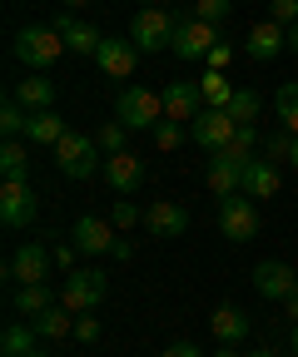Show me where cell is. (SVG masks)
I'll use <instances>...</instances> for the list:
<instances>
[{"label":"cell","instance_id":"7","mask_svg":"<svg viewBox=\"0 0 298 357\" xmlns=\"http://www.w3.org/2000/svg\"><path fill=\"white\" fill-rule=\"evenodd\" d=\"M214 45H219V25H209V20H184V15H179L169 50H174L179 60H204Z\"/></svg>","mask_w":298,"mask_h":357},{"label":"cell","instance_id":"6","mask_svg":"<svg viewBox=\"0 0 298 357\" xmlns=\"http://www.w3.org/2000/svg\"><path fill=\"white\" fill-rule=\"evenodd\" d=\"M174 25H179V15H169V10H159V6H144L135 20H130V40L140 45V50H164L169 40H174Z\"/></svg>","mask_w":298,"mask_h":357},{"label":"cell","instance_id":"42","mask_svg":"<svg viewBox=\"0 0 298 357\" xmlns=\"http://www.w3.org/2000/svg\"><path fill=\"white\" fill-rule=\"evenodd\" d=\"M110 258H114V263H130V258H135V243H130V238H114Z\"/></svg>","mask_w":298,"mask_h":357},{"label":"cell","instance_id":"18","mask_svg":"<svg viewBox=\"0 0 298 357\" xmlns=\"http://www.w3.org/2000/svg\"><path fill=\"white\" fill-rule=\"evenodd\" d=\"M105 178H110L114 194H135V189L144 184V159L130 154V149H119V154L105 159Z\"/></svg>","mask_w":298,"mask_h":357},{"label":"cell","instance_id":"48","mask_svg":"<svg viewBox=\"0 0 298 357\" xmlns=\"http://www.w3.org/2000/svg\"><path fill=\"white\" fill-rule=\"evenodd\" d=\"M293 352H298V323H293Z\"/></svg>","mask_w":298,"mask_h":357},{"label":"cell","instance_id":"29","mask_svg":"<svg viewBox=\"0 0 298 357\" xmlns=\"http://www.w3.org/2000/svg\"><path fill=\"white\" fill-rule=\"evenodd\" d=\"M274 109H278V124H283L288 134H298V84H278Z\"/></svg>","mask_w":298,"mask_h":357},{"label":"cell","instance_id":"13","mask_svg":"<svg viewBox=\"0 0 298 357\" xmlns=\"http://www.w3.org/2000/svg\"><path fill=\"white\" fill-rule=\"evenodd\" d=\"M234 134H239V124H234V114H229V109H204V114L189 124V139H194V144H204V149H224Z\"/></svg>","mask_w":298,"mask_h":357},{"label":"cell","instance_id":"36","mask_svg":"<svg viewBox=\"0 0 298 357\" xmlns=\"http://www.w3.org/2000/svg\"><path fill=\"white\" fill-rule=\"evenodd\" d=\"M110 223H114V229H140V223H144V208H135V204H114L110 208Z\"/></svg>","mask_w":298,"mask_h":357},{"label":"cell","instance_id":"40","mask_svg":"<svg viewBox=\"0 0 298 357\" xmlns=\"http://www.w3.org/2000/svg\"><path fill=\"white\" fill-rule=\"evenodd\" d=\"M164 357H204V352H199L189 337H179V342H169V347H164Z\"/></svg>","mask_w":298,"mask_h":357},{"label":"cell","instance_id":"32","mask_svg":"<svg viewBox=\"0 0 298 357\" xmlns=\"http://www.w3.org/2000/svg\"><path fill=\"white\" fill-rule=\"evenodd\" d=\"M149 139H154V149H179V144H184V124L159 119V124L149 129Z\"/></svg>","mask_w":298,"mask_h":357},{"label":"cell","instance_id":"28","mask_svg":"<svg viewBox=\"0 0 298 357\" xmlns=\"http://www.w3.org/2000/svg\"><path fill=\"white\" fill-rule=\"evenodd\" d=\"M0 129H6V139H25V129H30V109L15 95L0 105Z\"/></svg>","mask_w":298,"mask_h":357},{"label":"cell","instance_id":"14","mask_svg":"<svg viewBox=\"0 0 298 357\" xmlns=\"http://www.w3.org/2000/svg\"><path fill=\"white\" fill-rule=\"evenodd\" d=\"M144 229H149V238H179V234H189V208L174 199H159L144 208Z\"/></svg>","mask_w":298,"mask_h":357},{"label":"cell","instance_id":"12","mask_svg":"<svg viewBox=\"0 0 298 357\" xmlns=\"http://www.w3.org/2000/svg\"><path fill=\"white\" fill-rule=\"evenodd\" d=\"M244 174H248V159L229 154V149H214V159H209V189H214V199H229L244 189Z\"/></svg>","mask_w":298,"mask_h":357},{"label":"cell","instance_id":"15","mask_svg":"<svg viewBox=\"0 0 298 357\" xmlns=\"http://www.w3.org/2000/svg\"><path fill=\"white\" fill-rule=\"evenodd\" d=\"M95 65H100L110 79H130V75H135V65H140V45H135V40H119V35H105Z\"/></svg>","mask_w":298,"mask_h":357},{"label":"cell","instance_id":"17","mask_svg":"<svg viewBox=\"0 0 298 357\" xmlns=\"http://www.w3.org/2000/svg\"><path fill=\"white\" fill-rule=\"evenodd\" d=\"M204 114V95H199V84L189 79H174V84H169L164 89V119H174V124H194Z\"/></svg>","mask_w":298,"mask_h":357},{"label":"cell","instance_id":"37","mask_svg":"<svg viewBox=\"0 0 298 357\" xmlns=\"http://www.w3.org/2000/svg\"><path fill=\"white\" fill-rule=\"evenodd\" d=\"M100 318H95V312H80V318H75V342H84V347H90V342H100Z\"/></svg>","mask_w":298,"mask_h":357},{"label":"cell","instance_id":"19","mask_svg":"<svg viewBox=\"0 0 298 357\" xmlns=\"http://www.w3.org/2000/svg\"><path fill=\"white\" fill-rule=\"evenodd\" d=\"M283 45H288L283 25H278V20H259V25L248 30V40H244V50H248V60H259V65H269V60H278V55H283Z\"/></svg>","mask_w":298,"mask_h":357},{"label":"cell","instance_id":"3","mask_svg":"<svg viewBox=\"0 0 298 357\" xmlns=\"http://www.w3.org/2000/svg\"><path fill=\"white\" fill-rule=\"evenodd\" d=\"M105 293H110V278L100 273V268H75V273H65L60 303L80 318V312H95V307L105 303Z\"/></svg>","mask_w":298,"mask_h":357},{"label":"cell","instance_id":"24","mask_svg":"<svg viewBox=\"0 0 298 357\" xmlns=\"http://www.w3.org/2000/svg\"><path fill=\"white\" fill-rule=\"evenodd\" d=\"M65 134H70V129H65V119H60L55 109H40V114H30L25 139H30V144H50V149H55V144L65 139Z\"/></svg>","mask_w":298,"mask_h":357},{"label":"cell","instance_id":"35","mask_svg":"<svg viewBox=\"0 0 298 357\" xmlns=\"http://www.w3.org/2000/svg\"><path fill=\"white\" fill-rule=\"evenodd\" d=\"M229 10H234V0H199V6H194V20L219 25V20H229Z\"/></svg>","mask_w":298,"mask_h":357},{"label":"cell","instance_id":"26","mask_svg":"<svg viewBox=\"0 0 298 357\" xmlns=\"http://www.w3.org/2000/svg\"><path fill=\"white\" fill-rule=\"evenodd\" d=\"M199 95H204V109H229V100H234V89H229V79H224V70H204L199 79Z\"/></svg>","mask_w":298,"mask_h":357},{"label":"cell","instance_id":"49","mask_svg":"<svg viewBox=\"0 0 298 357\" xmlns=\"http://www.w3.org/2000/svg\"><path fill=\"white\" fill-rule=\"evenodd\" d=\"M30 357H50V352H30Z\"/></svg>","mask_w":298,"mask_h":357},{"label":"cell","instance_id":"5","mask_svg":"<svg viewBox=\"0 0 298 357\" xmlns=\"http://www.w3.org/2000/svg\"><path fill=\"white\" fill-rule=\"evenodd\" d=\"M219 234H224L229 243H248L253 234H259V208H253L248 194L219 199Z\"/></svg>","mask_w":298,"mask_h":357},{"label":"cell","instance_id":"2","mask_svg":"<svg viewBox=\"0 0 298 357\" xmlns=\"http://www.w3.org/2000/svg\"><path fill=\"white\" fill-rule=\"evenodd\" d=\"M114 119L124 124V129H154L159 119H164V95H149V89H140V84H130V89H119L114 95Z\"/></svg>","mask_w":298,"mask_h":357},{"label":"cell","instance_id":"50","mask_svg":"<svg viewBox=\"0 0 298 357\" xmlns=\"http://www.w3.org/2000/svg\"><path fill=\"white\" fill-rule=\"evenodd\" d=\"M140 6H154V0H140Z\"/></svg>","mask_w":298,"mask_h":357},{"label":"cell","instance_id":"45","mask_svg":"<svg viewBox=\"0 0 298 357\" xmlns=\"http://www.w3.org/2000/svg\"><path fill=\"white\" fill-rule=\"evenodd\" d=\"M84 6H95V0H65V10H84Z\"/></svg>","mask_w":298,"mask_h":357},{"label":"cell","instance_id":"47","mask_svg":"<svg viewBox=\"0 0 298 357\" xmlns=\"http://www.w3.org/2000/svg\"><path fill=\"white\" fill-rule=\"evenodd\" d=\"M248 357H278V352L274 347H259V352H248Z\"/></svg>","mask_w":298,"mask_h":357},{"label":"cell","instance_id":"33","mask_svg":"<svg viewBox=\"0 0 298 357\" xmlns=\"http://www.w3.org/2000/svg\"><path fill=\"white\" fill-rule=\"evenodd\" d=\"M124 134H130V129H124L119 119H110V124L95 134V139H100V149H105V154H119V149H130V139H124Z\"/></svg>","mask_w":298,"mask_h":357},{"label":"cell","instance_id":"27","mask_svg":"<svg viewBox=\"0 0 298 357\" xmlns=\"http://www.w3.org/2000/svg\"><path fill=\"white\" fill-rule=\"evenodd\" d=\"M35 328H25V323H10L6 333H0V352H6V357H30L35 352Z\"/></svg>","mask_w":298,"mask_h":357},{"label":"cell","instance_id":"8","mask_svg":"<svg viewBox=\"0 0 298 357\" xmlns=\"http://www.w3.org/2000/svg\"><path fill=\"white\" fill-rule=\"evenodd\" d=\"M114 238H119V229H114L110 218L84 213V218H75V223H70V243H75L84 258H100V253H110V248H114Z\"/></svg>","mask_w":298,"mask_h":357},{"label":"cell","instance_id":"25","mask_svg":"<svg viewBox=\"0 0 298 357\" xmlns=\"http://www.w3.org/2000/svg\"><path fill=\"white\" fill-rule=\"evenodd\" d=\"M55 303H60V298H55L45 283H25V288L10 298V307L20 312V318H40V312H45V307H55Z\"/></svg>","mask_w":298,"mask_h":357},{"label":"cell","instance_id":"30","mask_svg":"<svg viewBox=\"0 0 298 357\" xmlns=\"http://www.w3.org/2000/svg\"><path fill=\"white\" fill-rule=\"evenodd\" d=\"M0 174H6V178H30V169H25V144H20V139H6V144H0Z\"/></svg>","mask_w":298,"mask_h":357},{"label":"cell","instance_id":"1","mask_svg":"<svg viewBox=\"0 0 298 357\" xmlns=\"http://www.w3.org/2000/svg\"><path fill=\"white\" fill-rule=\"evenodd\" d=\"M15 60L30 65L35 75L50 70V65H60V60H65L60 30H55V25H25V30H15Z\"/></svg>","mask_w":298,"mask_h":357},{"label":"cell","instance_id":"11","mask_svg":"<svg viewBox=\"0 0 298 357\" xmlns=\"http://www.w3.org/2000/svg\"><path fill=\"white\" fill-rule=\"evenodd\" d=\"M253 288H259L264 298L288 303V298L298 293V268H288L283 258H264L259 268H253Z\"/></svg>","mask_w":298,"mask_h":357},{"label":"cell","instance_id":"39","mask_svg":"<svg viewBox=\"0 0 298 357\" xmlns=\"http://www.w3.org/2000/svg\"><path fill=\"white\" fill-rule=\"evenodd\" d=\"M229 60H234V50H229V45L219 40V45H214V50H209V55H204V70H229Z\"/></svg>","mask_w":298,"mask_h":357},{"label":"cell","instance_id":"23","mask_svg":"<svg viewBox=\"0 0 298 357\" xmlns=\"http://www.w3.org/2000/svg\"><path fill=\"white\" fill-rule=\"evenodd\" d=\"M15 100H20L30 114H40V109H55V84H50L45 75H25V79L15 84Z\"/></svg>","mask_w":298,"mask_h":357},{"label":"cell","instance_id":"21","mask_svg":"<svg viewBox=\"0 0 298 357\" xmlns=\"http://www.w3.org/2000/svg\"><path fill=\"white\" fill-rule=\"evenodd\" d=\"M30 328H35L40 337H50V342H65V337H75V312H70L65 303H55V307L40 312V318H30Z\"/></svg>","mask_w":298,"mask_h":357},{"label":"cell","instance_id":"43","mask_svg":"<svg viewBox=\"0 0 298 357\" xmlns=\"http://www.w3.org/2000/svg\"><path fill=\"white\" fill-rule=\"evenodd\" d=\"M288 50H293V60H298V25H288Z\"/></svg>","mask_w":298,"mask_h":357},{"label":"cell","instance_id":"9","mask_svg":"<svg viewBox=\"0 0 298 357\" xmlns=\"http://www.w3.org/2000/svg\"><path fill=\"white\" fill-rule=\"evenodd\" d=\"M35 189L25 184V178H6V184H0V223H6V229H25V223L35 218Z\"/></svg>","mask_w":298,"mask_h":357},{"label":"cell","instance_id":"44","mask_svg":"<svg viewBox=\"0 0 298 357\" xmlns=\"http://www.w3.org/2000/svg\"><path fill=\"white\" fill-rule=\"evenodd\" d=\"M283 307H288V318H293V323H298V293H293V298H288V303H283Z\"/></svg>","mask_w":298,"mask_h":357},{"label":"cell","instance_id":"22","mask_svg":"<svg viewBox=\"0 0 298 357\" xmlns=\"http://www.w3.org/2000/svg\"><path fill=\"white\" fill-rule=\"evenodd\" d=\"M209 333L219 337V347H234L239 337H248V318L224 303V307H214V318H209Z\"/></svg>","mask_w":298,"mask_h":357},{"label":"cell","instance_id":"4","mask_svg":"<svg viewBox=\"0 0 298 357\" xmlns=\"http://www.w3.org/2000/svg\"><path fill=\"white\" fill-rule=\"evenodd\" d=\"M55 164L65 178H95L100 169V139H90V134H65V139L55 144Z\"/></svg>","mask_w":298,"mask_h":357},{"label":"cell","instance_id":"20","mask_svg":"<svg viewBox=\"0 0 298 357\" xmlns=\"http://www.w3.org/2000/svg\"><path fill=\"white\" fill-rule=\"evenodd\" d=\"M244 194H248V199H274V194H278V164H269L264 154H259V159H248Z\"/></svg>","mask_w":298,"mask_h":357},{"label":"cell","instance_id":"41","mask_svg":"<svg viewBox=\"0 0 298 357\" xmlns=\"http://www.w3.org/2000/svg\"><path fill=\"white\" fill-rule=\"evenodd\" d=\"M75 258H80V248H75V243H65V248H55V263L65 268V273H75V268H80Z\"/></svg>","mask_w":298,"mask_h":357},{"label":"cell","instance_id":"46","mask_svg":"<svg viewBox=\"0 0 298 357\" xmlns=\"http://www.w3.org/2000/svg\"><path fill=\"white\" fill-rule=\"evenodd\" d=\"M288 164H293V169H298V134H293V154H288Z\"/></svg>","mask_w":298,"mask_h":357},{"label":"cell","instance_id":"38","mask_svg":"<svg viewBox=\"0 0 298 357\" xmlns=\"http://www.w3.org/2000/svg\"><path fill=\"white\" fill-rule=\"evenodd\" d=\"M269 20H278L283 30L298 25V0H269Z\"/></svg>","mask_w":298,"mask_h":357},{"label":"cell","instance_id":"31","mask_svg":"<svg viewBox=\"0 0 298 357\" xmlns=\"http://www.w3.org/2000/svg\"><path fill=\"white\" fill-rule=\"evenodd\" d=\"M229 114H234V124H253L259 119V95H253V89H234Z\"/></svg>","mask_w":298,"mask_h":357},{"label":"cell","instance_id":"10","mask_svg":"<svg viewBox=\"0 0 298 357\" xmlns=\"http://www.w3.org/2000/svg\"><path fill=\"white\" fill-rule=\"evenodd\" d=\"M55 30H60V40H65V50L80 55V60H95V55H100V45H105V35H100L95 20H75L70 10L55 20Z\"/></svg>","mask_w":298,"mask_h":357},{"label":"cell","instance_id":"16","mask_svg":"<svg viewBox=\"0 0 298 357\" xmlns=\"http://www.w3.org/2000/svg\"><path fill=\"white\" fill-rule=\"evenodd\" d=\"M50 253L45 248H40V243H25V248H15L10 253V263H6V273H10V283H45V273H50Z\"/></svg>","mask_w":298,"mask_h":357},{"label":"cell","instance_id":"34","mask_svg":"<svg viewBox=\"0 0 298 357\" xmlns=\"http://www.w3.org/2000/svg\"><path fill=\"white\" fill-rule=\"evenodd\" d=\"M288 154H293V134H288V129H278V134H269V139H264V159H269V164H283Z\"/></svg>","mask_w":298,"mask_h":357}]
</instances>
